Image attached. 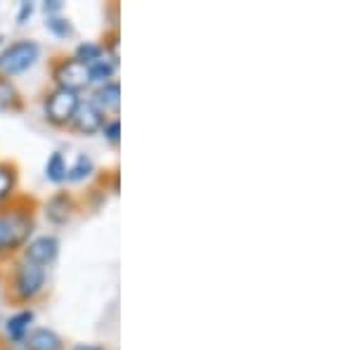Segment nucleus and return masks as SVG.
<instances>
[{"mask_svg": "<svg viewBox=\"0 0 355 350\" xmlns=\"http://www.w3.org/2000/svg\"><path fill=\"white\" fill-rule=\"evenodd\" d=\"M36 60H38V45L33 41H19V43L10 45V48L0 55V69L12 76V73L26 71Z\"/></svg>", "mask_w": 355, "mask_h": 350, "instance_id": "1", "label": "nucleus"}, {"mask_svg": "<svg viewBox=\"0 0 355 350\" xmlns=\"http://www.w3.org/2000/svg\"><path fill=\"white\" fill-rule=\"evenodd\" d=\"M76 107H78V97L73 90L57 88L55 93L48 97V102H45V114H48V119L53 123H67L73 119Z\"/></svg>", "mask_w": 355, "mask_h": 350, "instance_id": "2", "label": "nucleus"}, {"mask_svg": "<svg viewBox=\"0 0 355 350\" xmlns=\"http://www.w3.org/2000/svg\"><path fill=\"white\" fill-rule=\"evenodd\" d=\"M57 81H60V88H67L76 93L78 88H83V85L90 81L88 64H83V62H78V60L64 62V64L57 69Z\"/></svg>", "mask_w": 355, "mask_h": 350, "instance_id": "3", "label": "nucleus"}, {"mask_svg": "<svg viewBox=\"0 0 355 350\" xmlns=\"http://www.w3.org/2000/svg\"><path fill=\"white\" fill-rule=\"evenodd\" d=\"M43 279H45V272L41 265H36V263H28L24 261L19 265V272H17V291H19L21 296H36L38 291H41L43 286Z\"/></svg>", "mask_w": 355, "mask_h": 350, "instance_id": "4", "label": "nucleus"}, {"mask_svg": "<svg viewBox=\"0 0 355 350\" xmlns=\"http://www.w3.org/2000/svg\"><path fill=\"white\" fill-rule=\"evenodd\" d=\"M0 222H3V246L21 244L28 237V232H31V220L21 213H12Z\"/></svg>", "mask_w": 355, "mask_h": 350, "instance_id": "5", "label": "nucleus"}, {"mask_svg": "<svg viewBox=\"0 0 355 350\" xmlns=\"http://www.w3.org/2000/svg\"><path fill=\"white\" fill-rule=\"evenodd\" d=\"M57 249H60V244H57L55 237H38L26 246V261L36 263V265H45L57 256Z\"/></svg>", "mask_w": 355, "mask_h": 350, "instance_id": "6", "label": "nucleus"}, {"mask_svg": "<svg viewBox=\"0 0 355 350\" xmlns=\"http://www.w3.org/2000/svg\"><path fill=\"white\" fill-rule=\"evenodd\" d=\"M73 123L81 133H95L102 125V112L97 109L95 102H78L76 114H73Z\"/></svg>", "mask_w": 355, "mask_h": 350, "instance_id": "7", "label": "nucleus"}, {"mask_svg": "<svg viewBox=\"0 0 355 350\" xmlns=\"http://www.w3.org/2000/svg\"><path fill=\"white\" fill-rule=\"evenodd\" d=\"M62 341L55 331L50 329H36L28 338V350H60Z\"/></svg>", "mask_w": 355, "mask_h": 350, "instance_id": "8", "label": "nucleus"}, {"mask_svg": "<svg viewBox=\"0 0 355 350\" xmlns=\"http://www.w3.org/2000/svg\"><path fill=\"white\" fill-rule=\"evenodd\" d=\"M119 97H121V88H119L116 83H107L105 88L100 90V93H97V109H119Z\"/></svg>", "mask_w": 355, "mask_h": 350, "instance_id": "9", "label": "nucleus"}, {"mask_svg": "<svg viewBox=\"0 0 355 350\" xmlns=\"http://www.w3.org/2000/svg\"><path fill=\"white\" fill-rule=\"evenodd\" d=\"M69 209H71V202L67 199V194H57L48 204V218L53 222H64L69 218Z\"/></svg>", "mask_w": 355, "mask_h": 350, "instance_id": "10", "label": "nucleus"}, {"mask_svg": "<svg viewBox=\"0 0 355 350\" xmlns=\"http://www.w3.org/2000/svg\"><path fill=\"white\" fill-rule=\"evenodd\" d=\"M114 73V64L107 57H100V60H95V62H90L88 64V76H90V81H107Z\"/></svg>", "mask_w": 355, "mask_h": 350, "instance_id": "11", "label": "nucleus"}, {"mask_svg": "<svg viewBox=\"0 0 355 350\" xmlns=\"http://www.w3.org/2000/svg\"><path fill=\"white\" fill-rule=\"evenodd\" d=\"M31 320H33V313H31V310H28V313L15 315V317L8 322V334H10V338L19 341V338L24 336V331L28 329V322H31Z\"/></svg>", "mask_w": 355, "mask_h": 350, "instance_id": "12", "label": "nucleus"}, {"mask_svg": "<svg viewBox=\"0 0 355 350\" xmlns=\"http://www.w3.org/2000/svg\"><path fill=\"white\" fill-rule=\"evenodd\" d=\"M48 177L50 180H55V182H60V180H64L67 177V168H64V159H62V154H53L50 157V161H48Z\"/></svg>", "mask_w": 355, "mask_h": 350, "instance_id": "13", "label": "nucleus"}, {"mask_svg": "<svg viewBox=\"0 0 355 350\" xmlns=\"http://www.w3.org/2000/svg\"><path fill=\"white\" fill-rule=\"evenodd\" d=\"M100 57H102L100 45H93V43H83V45H78V50H76V60L83 62V64H90V62L100 60Z\"/></svg>", "mask_w": 355, "mask_h": 350, "instance_id": "14", "label": "nucleus"}, {"mask_svg": "<svg viewBox=\"0 0 355 350\" xmlns=\"http://www.w3.org/2000/svg\"><path fill=\"white\" fill-rule=\"evenodd\" d=\"M93 170V161H90L88 157H78V161H76V166H73L71 170H69V180H81V177H85Z\"/></svg>", "mask_w": 355, "mask_h": 350, "instance_id": "15", "label": "nucleus"}, {"mask_svg": "<svg viewBox=\"0 0 355 350\" xmlns=\"http://www.w3.org/2000/svg\"><path fill=\"white\" fill-rule=\"evenodd\" d=\"M15 102V88L10 81L0 78V109H8Z\"/></svg>", "mask_w": 355, "mask_h": 350, "instance_id": "16", "label": "nucleus"}, {"mask_svg": "<svg viewBox=\"0 0 355 350\" xmlns=\"http://www.w3.org/2000/svg\"><path fill=\"white\" fill-rule=\"evenodd\" d=\"M48 28L53 33H57V36H69V33H71V26H69V21L60 19V17H53V19L48 21Z\"/></svg>", "mask_w": 355, "mask_h": 350, "instance_id": "17", "label": "nucleus"}, {"mask_svg": "<svg viewBox=\"0 0 355 350\" xmlns=\"http://www.w3.org/2000/svg\"><path fill=\"white\" fill-rule=\"evenodd\" d=\"M10 189H12V175H10L5 168H0V199L8 197Z\"/></svg>", "mask_w": 355, "mask_h": 350, "instance_id": "18", "label": "nucleus"}, {"mask_svg": "<svg viewBox=\"0 0 355 350\" xmlns=\"http://www.w3.org/2000/svg\"><path fill=\"white\" fill-rule=\"evenodd\" d=\"M107 137H110V142H119V121H112L110 125H107Z\"/></svg>", "mask_w": 355, "mask_h": 350, "instance_id": "19", "label": "nucleus"}, {"mask_svg": "<svg viewBox=\"0 0 355 350\" xmlns=\"http://www.w3.org/2000/svg\"><path fill=\"white\" fill-rule=\"evenodd\" d=\"M33 12V5L31 3H21V12H19V21H24L28 15Z\"/></svg>", "mask_w": 355, "mask_h": 350, "instance_id": "20", "label": "nucleus"}, {"mask_svg": "<svg viewBox=\"0 0 355 350\" xmlns=\"http://www.w3.org/2000/svg\"><path fill=\"white\" fill-rule=\"evenodd\" d=\"M60 8H62V3H57V0H53V3H45V10H48V12H57Z\"/></svg>", "mask_w": 355, "mask_h": 350, "instance_id": "21", "label": "nucleus"}, {"mask_svg": "<svg viewBox=\"0 0 355 350\" xmlns=\"http://www.w3.org/2000/svg\"><path fill=\"white\" fill-rule=\"evenodd\" d=\"M73 350H102V348H95V346H76Z\"/></svg>", "mask_w": 355, "mask_h": 350, "instance_id": "22", "label": "nucleus"}, {"mask_svg": "<svg viewBox=\"0 0 355 350\" xmlns=\"http://www.w3.org/2000/svg\"><path fill=\"white\" fill-rule=\"evenodd\" d=\"M0 249H3V222H0Z\"/></svg>", "mask_w": 355, "mask_h": 350, "instance_id": "23", "label": "nucleus"}, {"mask_svg": "<svg viewBox=\"0 0 355 350\" xmlns=\"http://www.w3.org/2000/svg\"><path fill=\"white\" fill-rule=\"evenodd\" d=\"M0 41H3V38H0Z\"/></svg>", "mask_w": 355, "mask_h": 350, "instance_id": "24", "label": "nucleus"}]
</instances>
